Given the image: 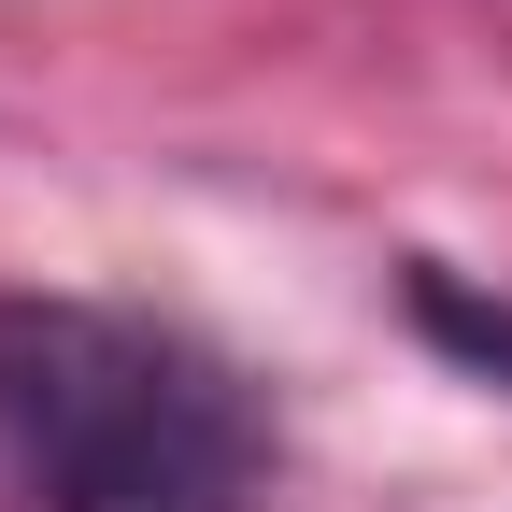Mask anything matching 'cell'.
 <instances>
[{
  "mask_svg": "<svg viewBox=\"0 0 512 512\" xmlns=\"http://www.w3.org/2000/svg\"><path fill=\"white\" fill-rule=\"evenodd\" d=\"M399 313L456 356V370H484V384H512V299H484L470 271H441V256H413L399 271Z\"/></svg>",
  "mask_w": 512,
  "mask_h": 512,
  "instance_id": "obj_2",
  "label": "cell"
},
{
  "mask_svg": "<svg viewBox=\"0 0 512 512\" xmlns=\"http://www.w3.org/2000/svg\"><path fill=\"white\" fill-rule=\"evenodd\" d=\"M0 456L43 512H271V399L171 313L0 299Z\"/></svg>",
  "mask_w": 512,
  "mask_h": 512,
  "instance_id": "obj_1",
  "label": "cell"
}]
</instances>
